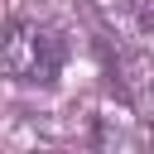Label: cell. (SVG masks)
Listing matches in <instances>:
<instances>
[{
  "label": "cell",
  "mask_w": 154,
  "mask_h": 154,
  "mask_svg": "<svg viewBox=\"0 0 154 154\" xmlns=\"http://www.w3.org/2000/svg\"><path fill=\"white\" fill-rule=\"evenodd\" d=\"M67 67V38L38 19H10L5 29V77L19 87H53Z\"/></svg>",
  "instance_id": "1"
},
{
  "label": "cell",
  "mask_w": 154,
  "mask_h": 154,
  "mask_svg": "<svg viewBox=\"0 0 154 154\" xmlns=\"http://www.w3.org/2000/svg\"><path fill=\"white\" fill-rule=\"evenodd\" d=\"M135 29H140L144 48L154 53V0H135Z\"/></svg>",
  "instance_id": "2"
},
{
  "label": "cell",
  "mask_w": 154,
  "mask_h": 154,
  "mask_svg": "<svg viewBox=\"0 0 154 154\" xmlns=\"http://www.w3.org/2000/svg\"><path fill=\"white\" fill-rule=\"evenodd\" d=\"M149 144H154V130H149Z\"/></svg>",
  "instance_id": "3"
}]
</instances>
